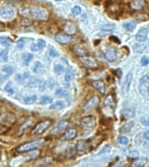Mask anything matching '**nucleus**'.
<instances>
[{"mask_svg":"<svg viewBox=\"0 0 149 167\" xmlns=\"http://www.w3.org/2000/svg\"><path fill=\"white\" fill-rule=\"evenodd\" d=\"M19 13L22 17L31 19L46 21L49 19V12L45 8H40V7L24 6L19 8Z\"/></svg>","mask_w":149,"mask_h":167,"instance_id":"nucleus-1","label":"nucleus"},{"mask_svg":"<svg viewBox=\"0 0 149 167\" xmlns=\"http://www.w3.org/2000/svg\"><path fill=\"white\" fill-rule=\"evenodd\" d=\"M139 91L140 95L146 99L149 98V76L141 77L139 82Z\"/></svg>","mask_w":149,"mask_h":167,"instance_id":"nucleus-2","label":"nucleus"},{"mask_svg":"<svg viewBox=\"0 0 149 167\" xmlns=\"http://www.w3.org/2000/svg\"><path fill=\"white\" fill-rule=\"evenodd\" d=\"M44 143L43 140H35V141H32L30 143H25L24 145H21L20 146L18 147L17 151L19 152H27V151H31L32 150H35L37 148H39L40 145H42Z\"/></svg>","mask_w":149,"mask_h":167,"instance_id":"nucleus-3","label":"nucleus"},{"mask_svg":"<svg viewBox=\"0 0 149 167\" xmlns=\"http://www.w3.org/2000/svg\"><path fill=\"white\" fill-rule=\"evenodd\" d=\"M51 125V121L49 120H45V121H42L39 123L35 127L32 129L31 131V134L32 135H35V136H38V135H41L43 134Z\"/></svg>","mask_w":149,"mask_h":167,"instance_id":"nucleus-4","label":"nucleus"},{"mask_svg":"<svg viewBox=\"0 0 149 167\" xmlns=\"http://www.w3.org/2000/svg\"><path fill=\"white\" fill-rule=\"evenodd\" d=\"M15 10L10 6H4L0 9V17L4 20H10L15 17Z\"/></svg>","mask_w":149,"mask_h":167,"instance_id":"nucleus-5","label":"nucleus"},{"mask_svg":"<svg viewBox=\"0 0 149 167\" xmlns=\"http://www.w3.org/2000/svg\"><path fill=\"white\" fill-rule=\"evenodd\" d=\"M81 125L86 129H92L96 125V119L93 116H86L80 120Z\"/></svg>","mask_w":149,"mask_h":167,"instance_id":"nucleus-6","label":"nucleus"},{"mask_svg":"<svg viewBox=\"0 0 149 167\" xmlns=\"http://www.w3.org/2000/svg\"><path fill=\"white\" fill-rule=\"evenodd\" d=\"M98 104H99V98H98V97H96V96H93V97L89 98V99L84 104L83 109H84V111H89L95 108V107L97 106Z\"/></svg>","mask_w":149,"mask_h":167,"instance_id":"nucleus-7","label":"nucleus"},{"mask_svg":"<svg viewBox=\"0 0 149 167\" xmlns=\"http://www.w3.org/2000/svg\"><path fill=\"white\" fill-rule=\"evenodd\" d=\"M80 59H81V61H82L86 66H88L90 68H92V69H96V68H98V63H97V61L93 59V58H92V57L86 55V56L80 57Z\"/></svg>","mask_w":149,"mask_h":167,"instance_id":"nucleus-8","label":"nucleus"},{"mask_svg":"<svg viewBox=\"0 0 149 167\" xmlns=\"http://www.w3.org/2000/svg\"><path fill=\"white\" fill-rule=\"evenodd\" d=\"M132 79H133V74L132 72H128L125 78L123 79V83H122V86H121V90H122V92L123 93H127V91H129L130 85H131V82H132Z\"/></svg>","mask_w":149,"mask_h":167,"instance_id":"nucleus-9","label":"nucleus"},{"mask_svg":"<svg viewBox=\"0 0 149 167\" xmlns=\"http://www.w3.org/2000/svg\"><path fill=\"white\" fill-rule=\"evenodd\" d=\"M55 39L58 43H60L61 45H67V44H70L73 41L72 37H71L70 35L63 34V33L57 34L56 37H55Z\"/></svg>","mask_w":149,"mask_h":167,"instance_id":"nucleus-10","label":"nucleus"},{"mask_svg":"<svg viewBox=\"0 0 149 167\" xmlns=\"http://www.w3.org/2000/svg\"><path fill=\"white\" fill-rule=\"evenodd\" d=\"M148 30L147 29L146 27H142L138 30V32L135 35V39L137 40L138 42H144L146 41L148 39Z\"/></svg>","mask_w":149,"mask_h":167,"instance_id":"nucleus-11","label":"nucleus"},{"mask_svg":"<svg viewBox=\"0 0 149 167\" xmlns=\"http://www.w3.org/2000/svg\"><path fill=\"white\" fill-rule=\"evenodd\" d=\"M77 131L75 129H70L67 131H66L63 136L60 138L61 140L63 141H67V140H72L77 137Z\"/></svg>","mask_w":149,"mask_h":167,"instance_id":"nucleus-12","label":"nucleus"},{"mask_svg":"<svg viewBox=\"0 0 149 167\" xmlns=\"http://www.w3.org/2000/svg\"><path fill=\"white\" fill-rule=\"evenodd\" d=\"M105 58L109 62H112L117 59V50L113 47H110L105 53Z\"/></svg>","mask_w":149,"mask_h":167,"instance_id":"nucleus-13","label":"nucleus"},{"mask_svg":"<svg viewBox=\"0 0 149 167\" xmlns=\"http://www.w3.org/2000/svg\"><path fill=\"white\" fill-rule=\"evenodd\" d=\"M73 52L79 56V57H83V56H86L88 51L86 48H84L82 45H74L73 46Z\"/></svg>","mask_w":149,"mask_h":167,"instance_id":"nucleus-14","label":"nucleus"},{"mask_svg":"<svg viewBox=\"0 0 149 167\" xmlns=\"http://www.w3.org/2000/svg\"><path fill=\"white\" fill-rule=\"evenodd\" d=\"M92 86L96 89V90H98L100 93L104 94L106 92V85H105V84H104L103 81L96 80V81H93L92 83Z\"/></svg>","mask_w":149,"mask_h":167,"instance_id":"nucleus-15","label":"nucleus"},{"mask_svg":"<svg viewBox=\"0 0 149 167\" xmlns=\"http://www.w3.org/2000/svg\"><path fill=\"white\" fill-rule=\"evenodd\" d=\"M33 59V55L31 54V53H23L21 55V60H22V63L25 66H27L29 65V64L31 63V61Z\"/></svg>","mask_w":149,"mask_h":167,"instance_id":"nucleus-16","label":"nucleus"},{"mask_svg":"<svg viewBox=\"0 0 149 167\" xmlns=\"http://www.w3.org/2000/svg\"><path fill=\"white\" fill-rule=\"evenodd\" d=\"M76 149H77V151H79L80 152H86V151H87V150H88V145H87L86 141H85V140H80L77 143Z\"/></svg>","mask_w":149,"mask_h":167,"instance_id":"nucleus-17","label":"nucleus"},{"mask_svg":"<svg viewBox=\"0 0 149 167\" xmlns=\"http://www.w3.org/2000/svg\"><path fill=\"white\" fill-rule=\"evenodd\" d=\"M134 125V122L133 121H129L126 124H124L121 127L119 128V131L122 132V133H127V132H129L131 131V129L133 127Z\"/></svg>","mask_w":149,"mask_h":167,"instance_id":"nucleus-18","label":"nucleus"},{"mask_svg":"<svg viewBox=\"0 0 149 167\" xmlns=\"http://www.w3.org/2000/svg\"><path fill=\"white\" fill-rule=\"evenodd\" d=\"M4 91H5L7 94H9L10 96H12V95H14V94L16 93V89L13 86V85H12L11 82L6 83V85H5L4 87Z\"/></svg>","mask_w":149,"mask_h":167,"instance_id":"nucleus-19","label":"nucleus"},{"mask_svg":"<svg viewBox=\"0 0 149 167\" xmlns=\"http://www.w3.org/2000/svg\"><path fill=\"white\" fill-rule=\"evenodd\" d=\"M38 97L36 95H31V96H26L23 98V102L25 105H33L34 103L37 102Z\"/></svg>","mask_w":149,"mask_h":167,"instance_id":"nucleus-20","label":"nucleus"},{"mask_svg":"<svg viewBox=\"0 0 149 167\" xmlns=\"http://www.w3.org/2000/svg\"><path fill=\"white\" fill-rule=\"evenodd\" d=\"M121 115L126 119H130L134 117V111L131 109H123L121 111Z\"/></svg>","mask_w":149,"mask_h":167,"instance_id":"nucleus-21","label":"nucleus"},{"mask_svg":"<svg viewBox=\"0 0 149 167\" xmlns=\"http://www.w3.org/2000/svg\"><path fill=\"white\" fill-rule=\"evenodd\" d=\"M69 126V123L66 120H62L59 123V125H57V127L55 129V131H62L64 130H66V128Z\"/></svg>","mask_w":149,"mask_h":167,"instance_id":"nucleus-22","label":"nucleus"},{"mask_svg":"<svg viewBox=\"0 0 149 167\" xmlns=\"http://www.w3.org/2000/svg\"><path fill=\"white\" fill-rule=\"evenodd\" d=\"M65 107V103L63 101H56L55 103L51 104V106H50V109L51 110H60V109L64 108Z\"/></svg>","mask_w":149,"mask_h":167,"instance_id":"nucleus-23","label":"nucleus"},{"mask_svg":"<svg viewBox=\"0 0 149 167\" xmlns=\"http://www.w3.org/2000/svg\"><path fill=\"white\" fill-rule=\"evenodd\" d=\"M2 72L5 75V76H10L13 74L14 72V68L10 65H4L2 68Z\"/></svg>","mask_w":149,"mask_h":167,"instance_id":"nucleus-24","label":"nucleus"},{"mask_svg":"<svg viewBox=\"0 0 149 167\" xmlns=\"http://www.w3.org/2000/svg\"><path fill=\"white\" fill-rule=\"evenodd\" d=\"M65 71H66L65 67H64L62 65H60V64H56V65H54V66H53V71H54L57 75H61Z\"/></svg>","mask_w":149,"mask_h":167,"instance_id":"nucleus-25","label":"nucleus"},{"mask_svg":"<svg viewBox=\"0 0 149 167\" xmlns=\"http://www.w3.org/2000/svg\"><path fill=\"white\" fill-rule=\"evenodd\" d=\"M43 69H44V66H43L42 63L39 62V61H36V62H35V65H34V66H33V68H32L33 72H34V73H40V72L43 71Z\"/></svg>","mask_w":149,"mask_h":167,"instance_id":"nucleus-26","label":"nucleus"},{"mask_svg":"<svg viewBox=\"0 0 149 167\" xmlns=\"http://www.w3.org/2000/svg\"><path fill=\"white\" fill-rule=\"evenodd\" d=\"M55 95H56V97H58V98H65V97H66V96L68 95V91H67L66 90H65V89L60 88L56 91Z\"/></svg>","mask_w":149,"mask_h":167,"instance_id":"nucleus-27","label":"nucleus"},{"mask_svg":"<svg viewBox=\"0 0 149 167\" xmlns=\"http://www.w3.org/2000/svg\"><path fill=\"white\" fill-rule=\"evenodd\" d=\"M76 151H77V149L76 148H74L72 145H70V146H68V148L66 149V156H67V157H69V158H71V157H73L74 156H75V154H76Z\"/></svg>","mask_w":149,"mask_h":167,"instance_id":"nucleus-28","label":"nucleus"},{"mask_svg":"<svg viewBox=\"0 0 149 167\" xmlns=\"http://www.w3.org/2000/svg\"><path fill=\"white\" fill-rule=\"evenodd\" d=\"M0 60L3 62L8 61V50L4 49L0 50Z\"/></svg>","mask_w":149,"mask_h":167,"instance_id":"nucleus-29","label":"nucleus"},{"mask_svg":"<svg viewBox=\"0 0 149 167\" xmlns=\"http://www.w3.org/2000/svg\"><path fill=\"white\" fill-rule=\"evenodd\" d=\"M51 102H52V98L49 96H43L40 98V105H48V104H51Z\"/></svg>","mask_w":149,"mask_h":167,"instance_id":"nucleus-30","label":"nucleus"},{"mask_svg":"<svg viewBox=\"0 0 149 167\" xmlns=\"http://www.w3.org/2000/svg\"><path fill=\"white\" fill-rule=\"evenodd\" d=\"M0 44L4 46V47H10V40L8 38H5V37H2L0 38Z\"/></svg>","mask_w":149,"mask_h":167,"instance_id":"nucleus-31","label":"nucleus"},{"mask_svg":"<svg viewBox=\"0 0 149 167\" xmlns=\"http://www.w3.org/2000/svg\"><path fill=\"white\" fill-rule=\"evenodd\" d=\"M73 77H74V72H73V71L69 69L66 71V75H65V81H66V82H70L72 79H73Z\"/></svg>","mask_w":149,"mask_h":167,"instance_id":"nucleus-32","label":"nucleus"},{"mask_svg":"<svg viewBox=\"0 0 149 167\" xmlns=\"http://www.w3.org/2000/svg\"><path fill=\"white\" fill-rule=\"evenodd\" d=\"M100 29L102 30L103 31H112L113 30L115 29V25L114 24H104L101 26Z\"/></svg>","mask_w":149,"mask_h":167,"instance_id":"nucleus-33","label":"nucleus"},{"mask_svg":"<svg viewBox=\"0 0 149 167\" xmlns=\"http://www.w3.org/2000/svg\"><path fill=\"white\" fill-rule=\"evenodd\" d=\"M48 54H49L51 58H59L60 57V53L53 47H50L49 50H48Z\"/></svg>","mask_w":149,"mask_h":167,"instance_id":"nucleus-34","label":"nucleus"},{"mask_svg":"<svg viewBox=\"0 0 149 167\" xmlns=\"http://www.w3.org/2000/svg\"><path fill=\"white\" fill-rule=\"evenodd\" d=\"M36 45H37V47H38V50H41L45 49V45H46V43H45V41L44 39H38V41H37Z\"/></svg>","mask_w":149,"mask_h":167,"instance_id":"nucleus-35","label":"nucleus"},{"mask_svg":"<svg viewBox=\"0 0 149 167\" xmlns=\"http://www.w3.org/2000/svg\"><path fill=\"white\" fill-rule=\"evenodd\" d=\"M123 27L125 29L129 30H133L136 27V24L134 22H127V23H125L123 24Z\"/></svg>","mask_w":149,"mask_h":167,"instance_id":"nucleus-36","label":"nucleus"},{"mask_svg":"<svg viewBox=\"0 0 149 167\" xmlns=\"http://www.w3.org/2000/svg\"><path fill=\"white\" fill-rule=\"evenodd\" d=\"M26 39H24V38H21L19 39L17 41V47L19 49H24V47L25 46V44H26Z\"/></svg>","mask_w":149,"mask_h":167,"instance_id":"nucleus-37","label":"nucleus"},{"mask_svg":"<svg viewBox=\"0 0 149 167\" xmlns=\"http://www.w3.org/2000/svg\"><path fill=\"white\" fill-rule=\"evenodd\" d=\"M38 87L40 91H44L46 88V82L44 79H39V84H38Z\"/></svg>","mask_w":149,"mask_h":167,"instance_id":"nucleus-38","label":"nucleus"},{"mask_svg":"<svg viewBox=\"0 0 149 167\" xmlns=\"http://www.w3.org/2000/svg\"><path fill=\"white\" fill-rule=\"evenodd\" d=\"M118 142H119V144L122 145H126L128 144L129 140H128V138H127V137H125V136H120L118 138Z\"/></svg>","mask_w":149,"mask_h":167,"instance_id":"nucleus-39","label":"nucleus"},{"mask_svg":"<svg viewBox=\"0 0 149 167\" xmlns=\"http://www.w3.org/2000/svg\"><path fill=\"white\" fill-rule=\"evenodd\" d=\"M81 8H80V6H78V5H75V6H73L72 8V13L74 15V16H78V15H80V13H81Z\"/></svg>","mask_w":149,"mask_h":167,"instance_id":"nucleus-40","label":"nucleus"},{"mask_svg":"<svg viewBox=\"0 0 149 167\" xmlns=\"http://www.w3.org/2000/svg\"><path fill=\"white\" fill-rule=\"evenodd\" d=\"M149 63V58L148 56H143L141 59H140V64H141V65H143V66H146V65H148Z\"/></svg>","mask_w":149,"mask_h":167,"instance_id":"nucleus-41","label":"nucleus"},{"mask_svg":"<svg viewBox=\"0 0 149 167\" xmlns=\"http://www.w3.org/2000/svg\"><path fill=\"white\" fill-rule=\"evenodd\" d=\"M140 123L145 125V126H149V117H141L140 118Z\"/></svg>","mask_w":149,"mask_h":167,"instance_id":"nucleus-42","label":"nucleus"},{"mask_svg":"<svg viewBox=\"0 0 149 167\" xmlns=\"http://www.w3.org/2000/svg\"><path fill=\"white\" fill-rule=\"evenodd\" d=\"M105 105H108V106H111V105H113V100H112V98L111 96H107V97L106 100H105Z\"/></svg>","mask_w":149,"mask_h":167,"instance_id":"nucleus-43","label":"nucleus"},{"mask_svg":"<svg viewBox=\"0 0 149 167\" xmlns=\"http://www.w3.org/2000/svg\"><path fill=\"white\" fill-rule=\"evenodd\" d=\"M144 165V161H142L141 159H138V160H135L133 164V167H141Z\"/></svg>","mask_w":149,"mask_h":167,"instance_id":"nucleus-44","label":"nucleus"},{"mask_svg":"<svg viewBox=\"0 0 149 167\" xmlns=\"http://www.w3.org/2000/svg\"><path fill=\"white\" fill-rule=\"evenodd\" d=\"M128 155H129L130 157H136L139 156V152L137 151H128Z\"/></svg>","mask_w":149,"mask_h":167,"instance_id":"nucleus-45","label":"nucleus"},{"mask_svg":"<svg viewBox=\"0 0 149 167\" xmlns=\"http://www.w3.org/2000/svg\"><path fill=\"white\" fill-rule=\"evenodd\" d=\"M110 167H124V163L122 161H118V162L112 164Z\"/></svg>","mask_w":149,"mask_h":167,"instance_id":"nucleus-46","label":"nucleus"},{"mask_svg":"<svg viewBox=\"0 0 149 167\" xmlns=\"http://www.w3.org/2000/svg\"><path fill=\"white\" fill-rule=\"evenodd\" d=\"M110 149H111V146H110V145H107V146H105V147L103 148V149L99 151V153H104V152L109 151Z\"/></svg>","mask_w":149,"mask_h":167,"instance_id":"nucleus-47","label":"nucleus"},{"mask_svg":"<svg viewBox=\"0 0 149 167\" xmlns=\"http://www.w3.org/2000/svg\"><path fill=\"white\" fill-rule=\"evenodd\" d=\"M31 51H35V52H36V51H39L36 44H32V45H31Z\"/></svg>","mask_w":149,"mask_h":167,"instance_id":"nucleus-48","label":"nucleus"},{"mask_svg":"<svg viewBox=\"0 0 149 167\" xmlns=\"http://www.w3.org/2000/svg\"><path fill=\"white\" fill-rule=\"evenodd\" d=\"M143 136H144L145 139H147V140H149V130L146 131H145V132L143 133Z\"/></svg>","mask_w":149,"mask_h":167,"instance_id":"nucleus-49","label":"nucleus"},{"mask_svg":"<svg viewBox=\"0 0 149 167\" xmlns=\"http://www.w3.org/2000/svg\"><path fill=\"white\" fill-rule=\"evenodd\" d=\"M2 84H3V79H2V77L0 76V85H1Z\"/></svg>","mask_w":149,"mask_h":167,"instance_id":"nucleus-50","label":"nucleus"},{"mask_svg":"<svg viewBox=\"0 0 149 167\" xmlns=\"http://www.w3.org/2000/svg\"><path fill=\"white\" fill-rule=\"evenodd\" d=\"M54 1H62V0H54Z\"/></svg>","mask_w":149,"mask_h":167,"instance_id":"nucleus-51","label":"nucleus"}]
</instances>
